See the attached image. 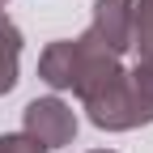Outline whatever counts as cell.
Returning a JSON list of instances; mask_svg holds the SVG:
<instances>
[{
	"mask_svg": "<svg viewBox=\"0 0 153 153\" xmlns=\"http://www.w3.org/2000/svg\"><path fill=\"white\" fill-rule=\"evenodd\" d=\"M115 72H123V55L98 47L89 34L55 38V43H47L43 55H38V76H43V85H51L55 94L89 98V94L98 85H106Z\"/></svg>",
	"mask_w": 153,
	"mask_h": 153,
	"instance_id": "6da1fadb",
	"label": "cell"
},
{
	"mask_svg": "<svg viewBox=\"0 0 153 153\" xmlns=\"http://www.w3.org/2000/svg\"><path fill=\"white\" fill-rule=\"evenodd\" d=\"M81 106L89 115V123L102 128V132H132V128L153 123V106L145 102V94L132 85L128 68L115 72L106 85H98L89 98H81Z\"/></svg>",
	"mask_w": 153,
	"mask_h": 153,
	"instance_id": "7a4b0ae2",
	"label": "cell"
},
{
	"mask_svg": "<svg viewBox=\"0 0 153 153\" xmlns=\"http://www.w3.org/2000/svg\"><path fill=\"white\" fill-rule=\"evenodd\" d=\"M22 132L34 136L43 149H64L76 140V111L64 102V98H34L26 111H22Z\"/></svg>",
	"mask_w": 153,
	"mask_h": 153,
	"instance_id": "3957f363",
	"label": "cell"
},
{
	"mask_svg": "<svg viewBox=\"0 0 153 153\" xmlns=\"http://www.w3.org/2000/svg\"><path fill=\"white\" fill-rule=\"evenodd\" d=\"M85 34L98 47H106L115 55H128L132 51V0H98Z\"/></svg>",
	"mask_w": 153,
	"mask_h": 153,
	"instance_id": "277c9868",
	"label": "cell"
},
{
	"mask_svg": "<svg viewBox=\"0 0 153 153\" xmlns=\"http://www.w3.org/2000/svg\"><path fill=\"white\" fill-rule=\"evenodd\" d=\"M17 68H22V30L0 13V98L17 85Z\"/></svg>",
	"mask_w": 153,
	"mask_h": 153,
	"instance_id": "5b68a950",
	"label": "cell"
},
{
	"mask_svg": "<svg viewBox=\"0 0 153 153\" xmlns=\"http://www.w3.org/2000/svg\"><path fill=\"white\" fill-rule=\"evenodd\" d=\"M132 51L140 64H153V0H132Z\"/></svg>",
	"mask_w": 153,
	"mask_h": 153,
	"instance_id": "8992f818",
	"label": "cell"
},
{
	"mask_svg": "<svg viewBox=\"0 0 153 153\" xmlns=\"http://www.w3.org/2000/svg\"><path fill=\"white\" fill-rule=\"evenodd\" d=\"M0 153H51V149H43L26 132H9V136H0Z\"/></svg>",
	"mask_w": 153,
	"mask_h": 153,
	"instance_id": "52a82bcc",
	"label": "cell"
},
{
	"mask_svg": "<svg viewBox=\"0 0 153 153\" xmlns=\"http://www.w3.org/2000/svg\"><path fill=\"white\" fill-rule=\"evenodd\" d=\"M89 153H115V149H89Z\"/></svg>",
	"mask_w": 153,
	"mask_h": 153,
	"instance_id": "ba28073f",
	"label": "cell"
},
{
	"mask_svg": "<svg viewBox=\"0 0 153 153\" xmlns=\"http://www.w3.org/2000/svg\"><path fill=\"white\" fill-rule=\"evenodd\" d=\"M4 4H9V0H0V9H4Z\"/></svg>",
	"mask_w": 153,
	"mask_h": 153,
	"instance_id": "9c48e42d",
	"label": "cell"
}]
</instances>
